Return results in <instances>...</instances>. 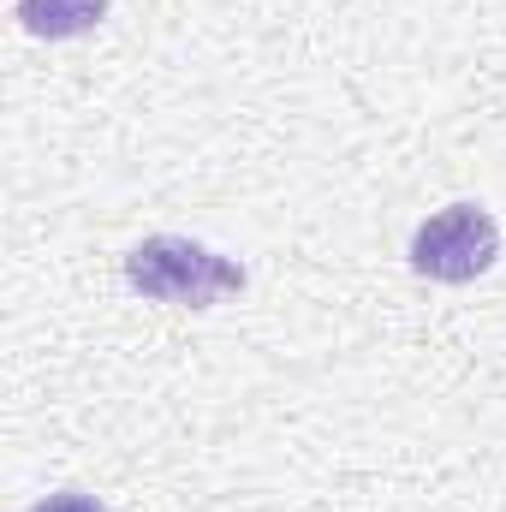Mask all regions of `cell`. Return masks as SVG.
I'll use <instances>...</instances> for the list:
<instances>
[{
	"label": "cell",
	"instance_id": "obj_1",
	"mask_svg": "<svg viewBox=\"0 0 506 512\" xmlns=\"http://www.w3.org/2000/svg\"><path fill=\"white\" fill-rule=\"evenodd\" d=\"M126 280L155 298V304H185V310H209L215 298L227 292H245V268L233 256L209 251V245H191V239H143L126 256Z\"/></svg>",
	"mask_w": 506,
	"mask_h": 512
},
{
	"label": "cell",
	"instance_id": "obj_2",
	"mask_svg": "<svg viewBox=\"0 0 506 512\" xmlns=\"http://www.w3.org/2000/svg\"><path fill=\"white\" fill-rule=\"evenodd\" d=\"M495 256H501V227L477 203H453V209L429 215L411 239V268L423 280H447V286H465V280L489 274Z\"/></svg>",
	"mask_w": 506,
	"mask_h": 512
},
{
	"label": "cell",
	"instance_id": "obj_3",
	"mask_svg": "<svg viewBox=\"0 0 506 512\" xmlns=\"http://www.w3.org/2000/svg\"><path fill=\"white\" fill-rule=\"evenodd\" d=\"M102 18H108V0H18V24H24L30 36H48V42L84 36V30H96Z\"/></svg>",
	"mask_w": 506,
	"mask_h": 512
},
{
	"label": "cell",
	"instance_id": "obj_4",
	"mask_svg": "<svg viewBox=\"0 0 506 512\" xmlns=\"http://www.w3.org/2000/svg\"><path fill=\"white\" fill-rule=\"evenodd\" d=\"M30 512H108V507L90 501V495H48L42 507H30Z\"/></svg>",
	"mask_w": 506,
	"mask_h": 512
}]
</instances>
